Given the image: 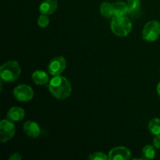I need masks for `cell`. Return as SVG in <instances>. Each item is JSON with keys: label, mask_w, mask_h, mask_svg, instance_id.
I'll return each mask as SVG.
<instances>
[{"label": "cell", "mask_w": 160, "mask_h": 160, "mask_svg": "<svg viewBox=\"0 0 160 160\" xmlns=\"http://www.w3.org/2000/svg\"><path fill=\"white\" fill-rule=\"evenodd\" d=\"M49 92L56 99L65 100L70 97L72 87L68 79L63 76H55L48 84Z\"/></svg>", "instance_id": "1"}, {"label": "cell", "mask_w": 160, "mask_h": 160, "mask_svg": "<svg viewBox=\"0 0 160 160\" xmlns=\"http://www.w3.org/2000/svg\"><path fill=\"white\" fill-rule=\"evenodd\" d=\"M21 73L20 63L16 60H9L0 67V78L4 82L11 83L17 81Z\"/></svg>", "instance_id": "2"}, {"label": "cell", "mask_w": 160, "mask_h": 160, "mask_svg": "<svg viewBox=\"0 0 160 160\" xmlns=\"http://www.w3.org/2000/svg\"><path fill=\"white\" fill-rule=\"evenodd\" d=\"M112 32L118 37H126L132 30V23L127 17L114 16L110 23Z\"/></svg>", "instance_id": "3"}, {"label": "cell", "mask_w": 160, "mask_h": 160, "mask_svg": "<svg viewBox=\"0 0 160 160\" xmlns=\"http://www.w3.org/2000/svg\"><path fill=\"white\" fill-rule=\"evenodd\" d=\"M160 36V23L157 20H150L143 28L142 37L147 42H152Z\"/></svg>", "instance_id": "4"}, {"label": "cell", "mask_w": 160, "mask_h": 160, "mask_svg": "<svg viewBox=\"0 0 160 160\" xmlns=\"http://www.w3.org/2000/svg\"><path fill=\"white\" fill-rule=\"evenodd\" d=\"M16 134V127L12 121L2 120L0 122V141L5 143L10 141Z\"/></svg>", "instance_id": "5"}, {"label": "cell", "mask_w": 160, "mask_h": 160, "mask_svg": "<svg viewBox=\"0 0 160 160\" xmlns=\"http://www.w3.org/2000/svg\"><path fill=\"white\" fill-rule=\"evenodd\" d=\"M14 97L17 101L29 102L34 97V90L28 84H20L12 91Z\"/></svg>", "instance_id": "6"}, {"label": "cell", "mask_w": 160, "mask_h": 160, "mask_svg": "<svg viewBox=\"0 0 160 160\" xmlns=\"http://www.w3.org/2000/svg\"><path fill=\"white\" fill-rule=\"evenodd\" d=\"M67 67V60L63 56H56L49 62L48 71L50 75L55 77L61 75Z\"/></svg>", "instance_id": "7"}, {"label": "cell", "mask_w": 160, "mask_h": 160, "mask_svg": "<svg viewBox=\"0 0 160 160\" xmlns=\"http://www.w3.org/2000/svg\"><path fill=\"white\" fill-rule=\"evenodd\" d=\"M109 160H129L131 152L124 146H117L112 148L108 154Z\"/></svg>", "instance_id": "8"}, {"label": "cell", "mask_w": 160, "mask_h": 160, "mask_svg": "<svg viewBox=\"0 0 160 160\" xmlns=\"http://www.w3.org/2000/svg\"><path fill=\"white\" fill-rule=\"evenodd\" d=\"M23 132L29 138H38L40 135V127L35 121L28 120L23 124Z\"/></svg>", "instance_id": "9"}, {"label": "cell", "mask_w": 160, "mask_h": 160, "mask_svg": "<svg viewBox=\"0 0 160 160\" xmlns=\"http://www.w3.org/2000/svg\"><path fill=\"white\" fill-rule=\"evenodd\" d=\"M58 8L57 0H45L41 3L39 6V11L42 14L51 15L54 13Z\"/></svg>", "instance_id": "10"}, {"label": "cell", "mask_w": 160, "mask_h": 160, "mask_svg": "<svg viewBox=\"0 0 160 160\" xmlns=\"http://www.w3.org/2000/svg\"><path fill=\"white\" fill-rule=\"evenodd\" d=\"M25 117V111L23 108L19 106H13L10 108L6 114V117L8 120L12 122L20 121Z\"/></svg>", "instance_id": "11"}, {"label": "cell", "mask_w": 160, "mask_h": 160, "mask_svg": "<svg viewBox=\"0 0 160 160\" xmlns=\"http://www.w3.org/2000/svg\"><path fill=\"white\" fill-rule=\"evenodd\" d=\"M112 8H113V16L117 17H124L129 12L128 4L124 2H115L112 3Z\"/></svg>", "instance_id": "12"}, {"label": "cell", "mask_w": 160, "mask_h": 160, "mask_svg": "<svg viewBox=\"0 0 160 160\" xmlns=\"http://www.w3.org/2000/svg\"><path fill=\"white\" fill-rule=\"evenodd\" d=\"M31 78L33 81L38 85H44L49 81V77L48 73L40 70H35L31 75Z\"/></svg>", "instance_id": "13"}, {"label": "cell", "mask_w": 160, "mask_h": 160, "mask_svg": "<svg viewBox=\"0 0 160 160\" xmlns=\"http://www.w3.org/2000/svg\"><path fill=\"white\" fill-rule=\"evenodd\" d=\"M100 13L105 18H111L113 16V8L112 3L103 2L100 6Z\"/></svg>", "instance_id": "14"}, {"label": "cell", "mask_w": 160, "mask_h": 160, "mask_svg": "<svg viewBox=\"0 0 160 160\" xmlns=\"http://www.w3.org/2000/svg\"><path fill=\"white\" fill-rule=\"evenodd\" d=\"M154 145H145L142 150V158L145 159H153L156 157V149Z\"/></svg>", "instance_id": "15"}, {"label": "cell", "mask_w": 160, "mask_h": 160, "mask_svg": "<svg viewBox=\"0 0 160 160\" xmlns=\"http://www.w3.org/2000/svg\"><path fill=\"white\" fill-rule=\"evenodd\" d=\"M148 129L154 135L160 134V119L153 118L148 122Z\"/></svg>", "instance_id": "16"}, {"label": "cell", "mask_w": 160, "mask_h": 160, "mask_svg": "<svg viewBox=\"0 0 160 160\" xmlns=\"http://www.w3.org/2000/svg\"><path fill=\"white\" fill-rule=\"evenodd\" d=\"M141 0H128L127 1V4L128 6V9H129V12L128 13L133 15L134 13L138 12L139 11L141 6Z\"/></svg>", "instance_id": "17"}, {"label": "cell", "mask_w": 160, "mask_h": 160, "mask_svg": "<svg viewBox=\"0 0 160 160\" xmlns=\"http://www.w3.org/2000/svg\"><path fill=\"white\" fill-rule=\"evenodd\" d=\"M37 23L40 28H45L48 27V25L49 24V18H48V15L42 14V15L39 16L37 20Z\"/></svg>", "instance_id": "18"}, {"label": "cell", "mask_w": 160, "mask_h": 160, "mask_svg": "<svg viewBox=\"0 0 160 160\" xmlns=\"http://www.w3.org/2000/svg\"><path fill=\"white\" fill-rule=\"evenodd\" d=\"M88 159L90 160H107L109 159L108 156L102 152H95L89 155Z\"/></svg>", "instance_id": "19"}, {"label": "cell", "mask_w": 160, "mask_h": 160, "mask_svg": "<svg viewBox=\"0 0 160 160\" xmlns=\"http://www.w3.org/2000/svg\"><path fill=\"white\" fill-rule=\"evenodd\" d=\"M153 145L157 149H160V134L156 135L153 139Z\"/></svg>", "instance_id": "20"}, {"label": "cell", "mask_w": 160, "mask_h": 160, "mask_svg": "<svg viewBox=\"0 0 160 160\" xmlns=\"http://www.w3.org/2000/svg\"><path fill=\"white\" fill-rule=\"evenodd\" d=\"M22 157L20 156V154L19 153H13V154H11V156H9V160H21Z\"/></svg>", "instance_id": "21"}, {"label": "cell", "mask_w": 160, "mask_h": 160, "mask_svg": "<svg viewBox=\"0 0 160 160\" xmlns=\"http://www.w3.org/2000/svg\"><path fill=\"white\" fill-rule=\"evenodd\" d=\"M156 91H157L158 95H159V96L160 97V81L159 83H158L157 87H156Z\"/></svg>", "instance_id": "22"}]
</instances>
